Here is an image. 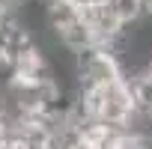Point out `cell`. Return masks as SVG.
<instances>
[{"instance_id": "1", "label": "cell", "mask_w": 152, "mask_h": 149, "mask_svg": "<svg viewBox=\"0 0 152 149\" xmlns=\"http://www.w3.org/2000/svg\"><path fill=\"white\" fill-rule=\"evenodd\" d=\"M122 78V66L113 51L90 48L75 54V74H72V90H96L107 87Z\"/></svg>"}, {"instance_id": "3", "label": "cell", "mask_w": 152, "mask_h": 149, "mask_svg": "<svg viewBox=\"0 0 152 149\" xmlns=\"http://www.w3.org/2000/svg\"><path fill=\"white\" fill-rule=\"evenodd\" d=\"M140 72H143V74H146V78H149V81H152V54H149V60H146V66H143V69H140Z\"/></svg>"}, {"instance_id": "2", "label": "cell", "mask_w": 152, "mask_h": 149, "mask_svg": "<svg viewBox=\"0 0 152 149\" xmlns=\"http://www.w3.org/2000/svg\"><path fill=\"white\" fill-rule=\"evenodd\" d=\"M110 9L116 12V18L122 24H131V21L143 18V0H110Z\"/></svg>"}]
</instances>
